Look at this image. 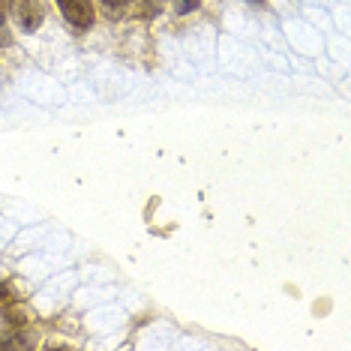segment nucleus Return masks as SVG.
<instances>
[{"instance_id":"obj_1","label":"nucleus","mask_w":351,"mask_h":351,"mask_svg":"<svg viewBox=\"0 0 351 351\" xmlns=\"http://www.w3.org/2000/svg\"><path fill=\"white\" fill-rule=\"evenodd\" d=\"M63 19L73 27H90L93 25V0H58Z\"/></svg>"},{"instance_id":"obj_2","label":"nucleus","mask_w":351,"mask_h":351,"mask_svg":"<svg viewBox=\"0 0 351 351\" xmlns=\"http://www.w3.org/2000/svg\"><path fill=\"white\" fill-rule=\"evenodd\" d=\"M15 21H19V27L25 30V34H36L45 21L43 0H19V19Z\"/></svg>"},{"instance_id":"obj_3","label":"nucleus","mask_w":351,"mask_h":351,"mask_svg":"<svg viewBox=\"0 0 351 351\" xmlns=\"http://www.w3.org/2000/svg\"><path fill=\"white\" fill-rule=\"evenodd\" d=\"M12 3L15 0H0V45H6L10 43V36H6V15H10V10H12Z\"/></svg>"},{"instance_id":"obj_4","label":"nucleus","mask_w":351,"mask_h":351,"mask_svg":"<svg viewBox=\"0 0 351 351\" xmlns=\"http://www.w3.org/2000/svg\"><path fill=\"white\" fill-rule=\"evenodd\" d=\"M15 303V291L10 285H0V306H12Z\"/></svg>"},{"instance_id":"obj_5","label":"nucleus","mask_w":351,"mask_h":351,"mask_svg":"<svg viewBox=\"0 0 351 351\" xmlns=\"http://www.w3.org/2000/svg\"><path fill=\"white\" fill-rule=\"evenodd\" d=\"M195 6H198V0H178V12H189Z\"/></svg>"},{"instance_id":"obj_6","label":"nucleus","mask_w":351,"mask_h":351,"mask_svg":"<svg viewBox=\"0 0 351 351\" xmlns=\"http://www.w3.org/2000/svg\"><path fill=\"white\" fill-rule=\"evenodd\" d=\"M102 3H106V6H126L130 0H102Z\"/></svg>"}]
</instances>
